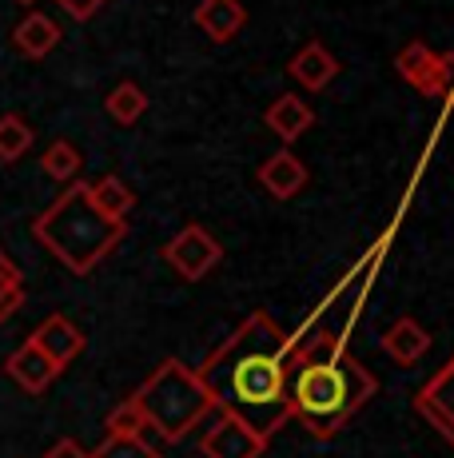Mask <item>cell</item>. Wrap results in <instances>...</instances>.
Masks as SVG:
<instances>
[{
  "mask_svg": "<svg viewBox=\"0 0 454 458\" xmlns=\"http://www.w3.org/2000/svg\"><path fill=\"white\" fill-rule=\"evenodd\" d=\"M80 148L72 144V140H52L45 148V156H40V167H45L48 180H60V183H72L76 175H80Z\"/></svg>",
  "mask_w": 454,
  "mask_h": 458,
  "instance_id": "ffe728a7",
  "label": "cell"
},
{
  "mask_svg": "<svg viewBox=\"0 0 454 458\" xmlns=\"http://www.w3.org/2000/svg\"><path fill=\"white\" fill-rule=\"evenodd\" d=\"M295 343L299 351L291 367V419L303 422V430L323 443L374 399L379 378L335 335H315V339L295 335Z\"/></svg>",
  "mask_w": 454,
  "mask_h": 458,
  "instance_id": "7a4b0ae2",
  "label": "cell"
},
{
  "mask_svg": "<svg viewBox=\"0 0 454 458\" xmlns=\"http://www.w3.org/2000/svg\"><path fill=\"white\" fill-rule=\"evenodd\" d=\"M164 263H168L172 271H176L180 279H188V284H199V279L207 276V271L220 267L223 259V243L215 240L207 227L199 224H188L183 232H176L168 243L160 248Z\"/></svg>",
  "mask_w": 454,
  "mask_h": 458,
  "instance_id": "8992f818",
  "label": "cell"
},
{
  "mask_svg": "<svg viewBox=\"0 0 454 458\" xmlns=\"http://www.w3.org/2000/svg\"><path fill=\"white\" fill-rule=\"evenodd\" d=\"M13 44H16V52H21V56L45 60L48 52L60 44V24L52 21V16H45V13H29L13 29Z\"/></svg>",
  "mask_w": 454,
  "mask_h": 458,
  "instance_id": "2e32d148",
  "label": "cell"
},
{
  "mask_svg": "<svg viewBox=\"0 0 454 458\" xmlns=\"http://www.w3.org/2000/svg\"><path fill=\"white\" fill-rule=\"evenodd\" d=\"M13 284H21V271H16V263L8 259L4 251H0V292H4V287H13Z\"/></svg>",
  "mask_w": 454,
  "mask_h": 458,
  "instance_id": "484cf974",
  "label": "cell"
},
{
  "mask_svg": "<svg viewBox=\"0 0 454 458\" xmlns=\"http://www.w3.org/2000/svg\"><path fill=\"white\" fill-rule=\"evenodd\" d=\"M104 112H108L120 128H132L136 120L147 112V92L136 81H120L108 96H104Z\"/></svg>",
  "mask_w": 454,
  "mask_h": 458,
  "instance_id": "ac0fdd59",
  "label": "cell"
},
{
  "mask_svg": "<svg viewBox=\"0 0 454 458\" xmlns=\"http://www.w3.org/2000/svg\"><path fill=\"white\" fill-rule=\"evenodd\" d=\"M40 458H92V454L84 451L80 443H72V438H60V443H56V446H48V451L40 454Z\"/></svg>",
  "mask_w": 454,
  "mask_h": 458,
  "instance_id": "d4e9b609",
  "label": "cell"
},
{
  "mask_svg": "<svg viewBox=\"0 0 454 458\" xmlns=\"http://www.w3.org/2000/svg\"><path fill=\"white\" fill-rule=\"evenodd\" d=\"M267 128L275 131L283 144H295V140L303 136V131H311V124H315V112H311V104L303 100V96L295 92H283L279 100L267 108Z\"/></svg>",
  "mask_w": 454,
  "mask_h": 458,
  "instance_id": "5bb4252c",
  "label": "cell"
},
{
  "mask_svg": "<svg viewBox=\"0 0 454 458\" xmlns=\"http://www.w3.org/2000/svg\"><path fill=\"white\" fill-rule=\"evenodd\" d=\"M4 371H8V378H13L16 386H24L29 394H40V391H48V386L56 383L60 367L52 363L45 351H40L37 343L29 339V343H21V347H16L13 355H8Z\"/></svg>",
  "mask_w": 454,
  "mask_h": 458,
  "instance_id": "30bf717a",
  "label": "cell"
},
{
  "mask_svg": "<svg viewBox=\"0 0 454 458\" xmlns=\"http://www.w3.org/2000/svg\"><path fill=\"white\" fill-rule=\"evenodd\" d=\"M32 140H37V131L29 120L21 112H4L0 116V164H16L32 148Z\"/></svg>",
  "mask_w": 454,
  "mask_h": 458,
  "instance_id": "d6986e66",
  "label": "cell"
},
{
  "mask_svg": "<svg viewBox=\"0 0 454 458\" xmlns=\"http://www.w3.org/2000/svg\"><path fill=\"white\" fill-rule=\"evenodd\" d=\"M132 403L144 411L152 435H160L164 443H180L215 411V399L207 394V386L199 383V375L191 367H183L180 359H164L152 375L144 378V386L132 394Z\"/></svg>",
  "mask_w": 454,
  "mask_h": 458,
  "instance_id": "277c9868",
  "label": "cell"
},
{
  "mask_svg": "<svg viewBox=\"0 0 454 458\" xmlns=\"http://www.w3.org/2000/svg\"><path fill=\"white\" fill-rule=\"evenodd\" d=\"M295 335H287L267 311H251L212 355L199 363V383L215 399V411L248 422L272 443L291 419V367Z\"/></svg>",
  "mask_w": 454,
  "mask_h": 458,
  "instance_id": "6da1fadb",
  "label": "cell"
},
{
  "mask_svg": "<svg viewBox=\"0 0 454 458\" xmlns=\"http://www.w3.org/2000/svg\"><path fill=\"white\" fill-rule=\"evenodd\" d=\"M92 458H160L147 438H128V435H108L96 451H88Z\"/></svg>",
  "mask_w": 454,
  "mask_h": 458,
  "instance_id": "44dd1931",
  "label": "cell"
},
{
  "mask_svg": "<svg viewBox=\"0 0 454 458\" xmlns=\"http://www.w3.org/2000/svg\"><path fill=\"white\" fill-rule=\"evenodd\" d=\"M21 4H37V0H21Z\"/></svg>",
  "mask_w": 454,
  "mask_h": 458,
  "instance_id": "4316f807",
  "label": "cell"
},
{
  "mask_svg": "<svg viewBox=\"0 0 454 458\" xmlns=\"http://www.w3.org/2000/svg\"><path fill=\"white\" fill-rule=\"evenodd\" d=\"M32 343H37V347L45 351L52 363L64 371V367L84 351V331L76 327L68 315H48V319L40 323L37 331H32Z\"/></svg>",
  "mask_w": 454,
  "mask_h": 458,
  "instance_id": "8fae6325",
  "label": "cell"
},
{
  "mask_svg": "<svg viewBox=\"0 0 454 458\" xmlns=\"http://www.w3.org/2000/svg\"><path fill=\"white\" fill-rule=\"evenodd\" d=\"M56 4L64 8L72 21H88V16H96L104 4H108V0H56Z\"/></svg>",
  "mask_w": 454,
  "mask_h": 458,
  "instance_id": "603a6c76",
  "label": "cell"
},
{
  "mask_svg": "<svg viewBox=\"0 0 454 458\" xmlns=\"http://www.w3.org/2000/svg\"><path fill=\"white\" fill-rule=\"evenodd\" d=\"M88 199L104 219H116V224H128V216L136 208V191L120 175H100L96 183H88Z\"/></svg>",
  "mask_w": 454,
  "mask_h": 458,
  "instance_id": "e0dca14e",
  "label": "cell"
},
{
  "mask_svg": "<svg viewBox=\"0 0 454 458\" xmlns=\"http://www.w3.org/2000/svg\"><path fill=\"white\" fill-rule=\"evenodd\" d=\"M395 68L415 92L454 104V52H434L431 44L410 40L395 56Z\"/></svg>",
  "mask_w": 454,
  "mask_h": 458,
  "instance_id": "5b68a950",
  "label": "cell"
},
{
  "mask_svg": "<svg viewBox=\"0 0 454 458\" xmlns=\"http://www.w3.org/2000/svg\"><path fill=\"white\" fill-rule=\"evenodd\" d=\"M287 76H291L295 84H303L307 92H323V88L339 76V60L323 40H307L287 60Z\"/></svg>",
  "mask_w": 454,
  "mask_h": 458,
  "instance_id": "9c48e42d",
  "label": "cell"
},
{
  "mask_svg": "<svg viewBox=\"0 0 454 458\" xmlns=\"http://www.w3.org/2000/svg\"><path fill=\"white\" fill-rule=\"evenodd\" d=\"M383 351H387L399 367H415L418 359L431 351V335L423 331V323H418V319L403 315V319L391 323L387 335H383Z\"/></svg>",
  "mask_w": 454,
  "mask_h": 458,
  "instance_id": "9a60e30c",
  "label": "cell"
},
{
  "mask_svg": "<svg viewBox=\"0 0 454 458\" xmlns=\"http://www.w3.org/2000/svg\"><path fill=\"white\" fill-rule=\"evenodd\" d=\"M415 411L454 446V355H450V363L442 367V371L431 375V383L418 386Z\"/></svg>",
  "mask_w": 454,
  "mask_h": 458,
  "instance_id": "ba28073f",
  "label": "cell"
},
{
  "mask_svg": "<svg viewBox=\"0 0 454 458\" xmlns=\"http://www.w3.org/2000/svg\"><path fill=\"white\" fill-rule=\"evenodd\" d=\"M32 235H37L40 248L56 255L72 276H88V271H96V263L108 259V255L124 243L128 224L104 219L88 199V183L72 180L32 219Z\"/></svg>",
  "mask_w": 454,
  "mask_h": 458,
  "instance_id": "3957f363",
  "label": "cell"
},
{
  "mask_svg": "<svg viewBox=\"0 0 454 458\" xmlns=\"http://www.w3.org/2000/svg\"><path fill=\"white\" fill-rule=\"evenodd\" d=\"M264 451H267V438H259L248 422L223 415V411L204 430V438H199V454L204 458H259Z\"/></svg>",
  "mask_w": 454,
  "mask_h": 458,
  "instance_id": "52a82bcc",
  "label": "cell"
},
{
  "mask_svg": "<svg viewBox=\"0 0 454 458\" xmlns=\"http://www.w3.org/2000/svg\"><path fill=\"white\" fill-rule=\"evenodd\" d=\"M259 183H264L275 199H295L303 191V183H307V164L295 152L279 148V152H272L259 164Z\"/></svg>",
  "mask_w": 454,
  "mask_h": 458,
  "instance_id": "7c38bea8",
  "label": "cell"
},
{
  "mask_svg": "<svg viewBox=\"0 0 454 458\" xmlns=\"http://www.w3.org/2000/svg\"><path fill=\"white\" fill-rule=\"evenodd\" d=\"M191 21L199 24V32H207V40L227 44L243 32V24H248V8H243L240 0H199Z\"/></svg>",
  "mask_w": 454,
  "mask_h": 458,
  "instance_id": "4fadbf2b",
  "label": "cell"
},
{
  "mask_svg": "<svg viewBox=\"0 0 454 458\" xmlns=\"http://www.w3.org/2000/svg\"><path fill=\"white\" fill-rule=\"evenodd\" d=\"M147 430H152V427H147L144 411H139L132 399H124V403H120V407L112 411V415H108V435H128V438H144Z\"/></svg>",
  "mask_w": 454,
  "mask_h": 458,
  "instance_id": "7402d4cb",
  "label": "cell"
},
{
  "mask_svg": "<svg viewBox=\"0 0 454 458\" xmlns=\"http://www.w3.org/2000/svg\"><path fill=\"white\" fill-rule=\"evenodd\" d=\"M21 307H24V284L4 287V292H0V323L13 319V315L21 311Z\"/></svg>",
  "mask_w": 454,
  "mask_h": 458,
  "instance_id": "cb8c5ba5",
  "label": "cell"
}]
</instances>
